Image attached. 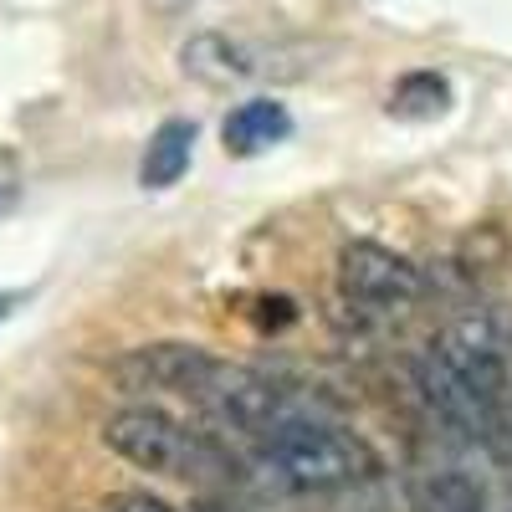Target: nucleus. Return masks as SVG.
<instances>
[{"mask_svg":"<svg viewBox=\"0 0 512 512\" xmlns=\"http://www.w3.org/2000/svg\"><path fill=\"white\" fill-rule=\"evenodd\" d=\"M103 446L139 472L159 477H236V456L221 436L185 425L159 405H123L103 420Z\"/></svg>","mask_w":512,"mask_h":512,"instance_id":"1","label":"nucleus"},{"mask_svg":"<svg viewBox=\"0 0 512 512\" xmlns=\"http://www.w3.org/2000/svg\"><path fill=\"white\" fill-rule=\"evenodd\" d=\"M256 456L282 487H297V492H338V487H359L379 477V456L364 436L313 415H297L277 425V431H267L256 441Z\"/></svg>","mask_w":512,"mask_h":512,"instance_id":"2","label":"nucleus"},{"mask_svg":"<svg viewBox=\"0 0 512 512\" xmlns=\"http://www.w3.org/2000/svg\"><path fill=\"white\" fill-rule=\"evenodd\" d=\"M180 62L190 77L210 88H241V82L262 77H308V52L303 47H267V41H241L226 31H200L180 47Z\"/></svg>","mask_w":512,"mask_h":512,"instance_id":"3","label":"nucleus"},{"mask_svg":"<svg viewBox=\"0 0 512 512\" xmlns=\"http://www.w3.org/2000/svg\"><path fill=\"white\" fill-rule=\"evenodd\" d=\"M338 287H344L349 303L359 308H410L420 303L425 292V277L420 267L410 262V256L379 246V241H349L344 251H338Z\"/></svg>","mask_w":512,"mask_h":512,"instance_id":"4","label":"nucleus"},{"mask_svg":"<svg viewBox=\"0 0 512 512\" xmlns=\"http://www.w3.org/2000/svg\"><path fill=\"white\" fill-rule=\"evenodd\" d=\"M221 369V354H210L200 344H144V349H128L123 359H113V384L128 395H185L200 400V390L210 384V374Z\"/></svg>","mask_w":512,"mask_h":512,"instance_id":"5","label":"nucleus"},{"mask_svg":"<svg viewBox=\"0 0 512 512\" xmlns=\"http://www.w3.org/2000/svg\"><path fill=\"white\" fill-rule=\"evenodd\" d=\"M292 134V113L277 103V98H246L226 113L221 123V139H226V154L236 159H251V154H267L272 144H282Z\"/></svg>","mask_w":512,"mask_h":512,"instance_id":"6","label":"nucleus"},{"mask_svg":"<svg viewBox=\"0 0 512 512\" xmlns=\"http://www.w3.org/2000/svg\"><path fill=\"white\" fill-rule=\"evenodd\" d=\"M190 154H195V123L185 118H169L154 128V139L144 149V164H139V180L149 190H169L180 185V175L190 169Z\"/></svg>","mask_w":512,"mask_h":512,"instance_id":"7","label":"nucleus"},{"mask_svg":"<svg viewBox=\"0 0 512 512\" xmlns=\"http://www.w3.org/2000/svg\"><path fill=\"white\" fill-rule=\"evenodd\" d=\"M415 512H487V492L472 472H425L410 487Z\"/></svg>","mask_w":512,"mask_h":512,"instance_id":"8","label":"nucleus"},{"mask_svg":"<svg viewBox=\"0 0 512 512\" xmlns=\"http://www.w3.org/2000/svg\"><path fill=\"white\" fill-rule=\"evenodd\" d=\"M451 108V82L441 72H405L390 93V113L405 123H425V118H441Z\"/></svg>","mask_w":512,"mask_h":512,"instance_id":"9","label":"nucleus"},{"mask_svg":"<svg viewBox=\"0 0 512 512\" xmlns=\"http://www.w3.org/2000/svg\"><path fill=\"white\" fill-rule=\"evenodd\" d=\"M98 512H180V507H169L154 492H113V497L98 502Z\"/></svg>","mask_w":512,"mask_h":512,"instance_id":"10","label":"nucleus"},{"mask_svg":"<svg viewBox=\"0 0 512 512\" xmlns=\"http://www.w3.org/2000/svg\"><path fill=\"white\" fill-rule=\"evenodd\" d=\"M21 303V292H0V323H6L11 318V308Z\"/></svg>","mask_w":512,"mask_h":512,"instance_id":"11","label":"nucleus"},{"mask_svg":"<svg viewBox=\"0 0 512 512\" xmlns=\"http://www.w3.org/2000/svg\"><path fill=\"white\" fill-rule=\"evenodd\" d=\"M11 205H16V185H0V216H6Z\"/></svg>","mask_w":512,"mask_h":512,"instance_id":"12","label":"nucleus"},{"mask_svg":"<svg viewBox=\"0 0 512 512\" xmlns=\"http://www.w3.org/2000/svg\"><path fill=\"white\" fill-rule=\"evenodd\" d=\"M185 512H236V507H221V502H195V507H185Z\"/></svg>","mask_w":512,"mask_h":512,"instance_id":"13","label":"nucleus"}]
</instances>
